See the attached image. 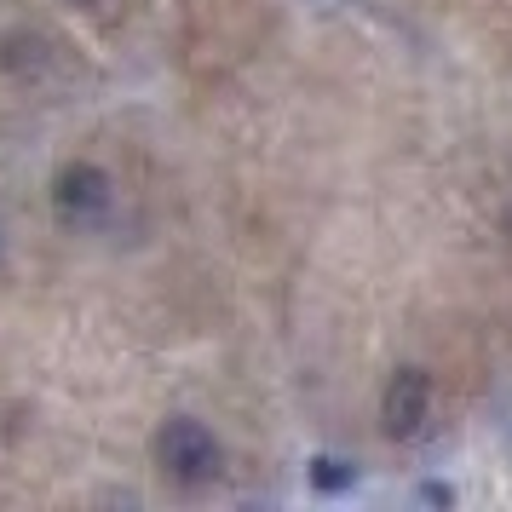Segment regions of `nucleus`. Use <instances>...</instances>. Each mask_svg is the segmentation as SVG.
Here are the masks:
<instances>
[]
</instances>
